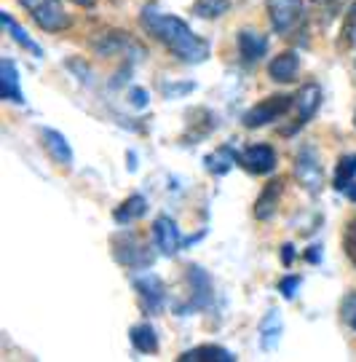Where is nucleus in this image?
<instances>
[{"label":"nucleus","mask_w":356,"mask_h":362,"mask_svg":"<svg viewBox=\"0 0 356 362\" xmlns=\"http://www.w3.org/2000/svg\"><path fill=\"white\" fill-rule=\"evenodd\" d=\"M297 67H300L297 54L281 52L279 57H273V59H271V65H268V76H271V81H276V83H290V81H295V76H297Z\"/></svg>","instance_id":"16"},{"label":"nucleus","mask_w":356,"mask_h":362,"mask_svg":"<svg viewBox=\"0 0 356 362\" xmlns=\"http://www.w3.org/2000/svg\"><path fill=\"white\" fill-rule=\"evenodd\" d=\"M239 156L233 148H228V145H222V148H217L215 153H209L206 158H203V164H206V169L212 172V175H225V172H230V167L239 161Z\"/></svg>","instance_id":"24"},{"label":"nucleus","mask_w":356,"mask_h":362,"mask_svg":"<svg viewBox=\"0 0 356 362\" xmlns=\"http://www.w3.org/2000/svg\"><path fill=\"white\" fill-rule=\"evenodd\" d=\"M153 236H155V247L164 252V255H177L182 245H188V239H182L177 223L169 218V215H161L153 223Z\"/></svg>","instance_id":"9"},{"label":"nucleus","mask_w":356,"mask_h":362,"mask_svg":"<svg viewBox=\"0 0 356 362\" xmlns=\"http://www.w3.org/2000/svg\"><path fill=\"white\" fill-rule=\"evenodd\" d=\"M281 330H284V325H281L279 311L271 309L266 317H263V322H260V344H263V349L273 351L276 346H279Z\"/></svg>","instance_id":"20"},{"label":"nucleus","mask_w":356,"mask_h":362,"mask_svg":"<svg viewBox=\"0 0 356 362\" xmlns=\"http://www.w3.org/2000/svg\"><path fill=\"white\" fill-rule=\"evenodd\" d=\"M281 188H284V182L281 180H271L263 188V194L257 196V202H254V218L257 220H268L276 207H279V196H281Z\"/></svg>","instance_id":"19"},{"label":"nucleus","mask_w":356,"mask_h":362,"mask_svg":"<svg viewBox=\"0 0 356 362\" xmlns=\"http://www.w3.org/2000/svg\"><path fill=\"white\" fill-rule=\"evenodd\" d=\"M340 314H343L345 325H348L351 330H356V293H351V296L343 300V306H340Z\"/></svg>","instance_id":"27"},{"label":"nucleus","mask_w":356,"mask_h":362,"mask_svg":"<svg viewBox=\"0 0 356 362\" xmlns=\"http://www.w3.org/2000/svg\"><path fill=\"white\" fill-rule=\"evenodd\" d=\"M113 255L126 269H150L155 255L150 245L140 239L134 231H121L113 236Z\"/></svg>","instance_id":"2"},{"label":"nucleus","mask_w":356,"mask_h":362,"mask_svg":"<svg viewBox=\"0 0 356 362\" xmlns=\"http://www.w3.org/2000/svg\"><path fill=\"white\" fill-rule=\"evenodd\" d=\"M319 105H321V89H319L316 83H308V86H303V89L297 91V94H295V105H292L295 121H292V127L287 129V134L303 129L305 124L316 116Z\"/></svg>","instance_id":"8"},{"label":"nucleus","mask_w":356,"mask_h":362,"mask_svg":"<svg viewBox=\"0 0 356 362\" xmlns=\"http://www.w3.org/2000/svg\"><path fill=\"white\" fill-rule=\"evenodd\" d=\"M134 290H137V298H140L142 309L148 314H158L166 303V287L161 282V276L155 274H142L134 279Z\"/></svg>","instance_id":"7"},{"label":"nucleus","mask_w":356,"mask_h":362,"mask_svg":"<svg viewBox=\"0 0 356 362\" xmlns=\"http://www.w3.org/2000/svg\"><path fill=\"white\" fill-rule=\"evenodd\" d=\"M305 258L311 260V263H316V260H319V247H311V252H308Z\"/></svg>","instance_id":"33"},{"label":"nucleus","mask_w":356,"mask_h":362,"mask_svg":"<svg viewBox=\"0 0 356 362\" xmlns=\"http://www.w3.org/2000/svg\"><path fill=\"white\" fill-rule=\"evenodd\" d=\"M354 127H356V116H354Z\"/></svg>","instance_id":"35"},{"label":"nucleus","mask_w":356,"mask_h":362,"mask_svg":"<svg viewBox=\"0 0 356 362\" xmlns=\"http://www.w3.org/2000/svg\"><path fill=\"white\" fill-rule=\"evenodd\" d=\"M188 285H191V300L185 311L206 309L212 300V279L201 266H188Z\"/></svg>","instance_id":"11"},{"label":"nucleus","mask_w":356,"mask_h":362,"mask_svg":"<svg viewBox=\"0 0 356 362\" xmlns=\"http://www.w3.org/2000/svg\"><path fill=\"white\" fill-rule=\"evenodd\" d=\"M145 212H148V199H145V196H129L126 202L113 212V218H115V223L129 226V223L140 220Z\"/></svg>","instance_id":"22"},{"label":"nucleus","mask_w":356,"mask_h":362,"mask_svg":"<svg viewBox=\"0 0 356 362\" xmlns=\"http://www.w3.org/2000/svg\"><path fill=\"white\" fill-rule=\"evenodd\" d=\"M140 25L166 52L174 54L179 62L201 65L209 59V43L201 35H196L188 27V22H182L174 13L161 11L158 6H145L140 11Z\"/></svg>","instance_id":"1"},{"label":"nucleus","mask_w":356,"mask_h":362,"mask_svg":"<svg viewBox=\"0 0 356 362\" xmlns=\"http://www.w3.org/2000/svg\"><path fill=\"white\" fill-rule=\"evenodd\" d=\"M94 52L100 57H118V54H129V52H137L142 57V46L134 43L129 38L126 33H102L100 38H94Z\"/></svg>","instance_id":"12"},{"label":"nucleus","mask_w":356,"mask_h":362,"mask_svg":"<svg viewBox=\"0 0 356 362\" xmlns=\"http://www.w3.org/2000/svg\"><path fill=\"white\" fill-rule=\"evenodd\" d=\"M345 35H354L356 33V3L348 8V13H345V27H343Z\"/></svg>","instance_id":"30"},{"label":"nucleus","mask_w":356,"mask_h":362,"mask_svg":"<svg viewBox=\"0 0 356 362\" xmlns=\"http://www.w3.org/2000/svg\"><path fill=\"white\" fill-rule=\"evenodd\" d=\"M19 6L46 33H64L67 27L73 25V16L64 11V6L59 0H19Z\"/></svg>","instance_id":"3"},{"label":"nucleus","mask_w":356,"mask_h":362,"mask_svg":"<svg viewBox=\"0 0 356 362\" xmlns=\"http://www.w3.org/2000/svg\"><path fill=\"white\" fill-rule=\"evenodd\" d=\"M0 97L16 105L25 103V91H22V83H19V70L13 65V59L0 62Z\"/></svg>","instance_id":"14"},{"label":"nucleus","mask_w":356,"mask_h":362,"mask_svg":"<svg viewBox=\"0 0 356 362\" xmlns=\"http://www.w3.org/2000/svg\"><path fill=\"white\" fill-rule=\"evenodd\" d=\"M177 360L179 362H236V357H233L228 349H222V346L203 344V346H196V349L182 351Z\"/></svg>","instance_id":"18"},{"label":"nucleus","mask_w":356,"mask_h":362,"mask_svg":"<svg viewBox=\"0 0 356 362\" xmlns=\"http://www.w3.org/2000/svg\"><path fill=\"white\" fill-rule=\"evenodd\" d=\"M292 250H295L292 245H284V247H281V260H284V266H292V258H295Z\"/></svg>","instance_id":"32"},{"label":"nucleus","mask_w":356,"mask_h":362,"mask_svg":"<svg viewBox=\"0 0 356 362\" xmlns=\"http://www.w3.org/2000/svg\"><path fill=\"white\" fill-rule=\"evenodd\" d=\"M239 164L252 175H271L276 169V151L271 145H249L239 156Z\"/></svg>","instance_id":"10"},{"label":"nucleus","mask_w":356,"mask_h":362,"mask_svg":"<svg viewBox=\"0 0 356 362\" xmlns=\"http://www.w3.org/2000/svg\"><path fill=\"white\" fill-rule=\"evenodd\" d=\"M230 11V0H196L193 13L198 19H220L222 13Z\"/></svg>","instance_id":"25"},{"label":"nucleus","mask_w":356,"mask_h":362,"mask_svg":"<svg viewBox=\"0 0 356 362\" xmlns=\"http://www.w3.org/2000/svg\"><path fill=\"white\" fill-rule=\"evenodd\" d=\"M295 105V97L290 94H273V97H266L257 105H252L247 113H244V127L247 129H260V127H268L273 121H279L284 113H290V107Z\"/></svg>","instance_id":"4"},{"label":"nucleus","mask_w":356,"mask_h":362,"mask_svg":"<svg viewBox=\"0 0 356 362\" xmlns=\"http://www.w3.org/2000/svg\"><path fill=\"white\" fill-rule=\"evenodd\" d=\"M0 22H3V27H6V33H8V35H11V38L16 40V43H19V46H22L25 52H30L32 57H35V59H43V49H40L38 43H35V40L27 35L25 27H19L16 22H13L11 13H8V11H0Z\"/></svg>","instance_id":"21"},{"label":"nucleus","mask_w":356,"mask_h":362,"mask_svg":"<svg viewBox=\"0 0 356 362\" xmlns=\"http://www.w3.org/2000/svg\"><path fill=\"white\" fill-rule=\"evenodd\" d=\"M297 290H300V276H284V279H281L279 282V293L284 298H295V293H297Z\"/></svg>","instance_id":"29"},{"label":"nucleus","mask_w":356,"mask_h":362,"mask_svg":"<svg viewBox=\"0 0 356 362\" xmlns=\"http://www.w3.org/2000/svg\"><path fill=\"white\" fill-rule=\"evenodd\" d=\"M239 54H242V59L247 65L260 62L268 54V38L254 33V30H242L239 33Z\"/></svg>","instance_id":"15"},{"label":"nucleus","mask_w":356,"mask_h":362,"mask_svg":"<svg viewBox=\"0 0 356 362\" xmlns=\"http://www.w3.org/2000/svg\"><path fill=\"white\" fill-rule=\"evenodd\" d=\"M295 177L300 180L308 194L316 196L324 185V167H321V158H319L316 148L314 145H303L297 156H295Z\"/></svg>","instance_id":"6"},{"label":"nucleus","mask_w":356,"mask_h":362,"mask_svg":"<svg viewBox=\"0 0 356 362\" xmlns=\"http://www.w3.org/2000/svg\"><path fill=\"white\" fill-rule=\"evenodd\" d=\"M268 19L273 33L279 35H292L305 19V3L303 0H268Z\"/></svg>","instance_id":"5"},{"label":"nucleus","mask_w":356,"mask_h":362,"mask_svg":"<svg viewBox=\"0 0 356 362\" xmlns=\"http://www.w3.org/2000/svg\"><path fill=\"white\" fill-rule=\"evenodd\" d=\"M129 338H131L134 349L140 351V354H155L158 351V336H155V330H153L150 325H134L129 330Z\"/></svg>","instance_id":"23"},{"label":"nucleus","mask_w":356,"mask_h":362,"mask_svg":"<svg viewBox=\"0 0 356 362\" xmlns=\"http://www.w3.org/2000/svg\"><path fill=\"white\" fill-rule=\"evenodd\" d=\"M196 89V83L188 81V83H164L161 91H164V97H182V94H188V91Z\"/></svg>","instance_id":"28"},{"label":"nucleus","mask_w":356,"mask_h":362,"mask_svg":"<svg viewBox=\"0 0 356 362\" xmlns=\"http://www.w3.org/2000/svg\"><path fill=\"white\" fill-rule=\"evenodd\" d=\"M40 140H43V148H46V153L51 156V161L54 164H59V167L70 169L73 167V148L67 143V137H64L62 132L57 129H40Z\"/></svg>","instance_id":"13"},{"label":"nucleus","mask_w":356,"mask_h":362,"mask_svg":"<svg viewBox=\"0 0 356 362\" xmlns=\"http://www.w3.org/2000/svg\"><path fill=\"white\" fill-rule=\"evenodd\" d=\"M335 191L356 199V153H345L335 169Z\"/></svg>","instance_id":"17"},{"label":"nucleus","mask_w":356,"mask_h":362,"mask_svg":"<svg viewBox=\"0 0 356 362\" xmlns=\"http://www.w3.org/2000/svg\"><path fill=\"white\" fill-rule=\"evenodd\" d=\"M343 250H345V255H348V260H351V266L356 269V218L348 220V226H345Z\"/></svg>","instance_id":"26"},{"label":"nucleus","mask_w":356,"mask_h":362,"mask_svg":"<svg viewBox=\"0 0 356 362\" xmlns=\"http://www.w3.org/2000/svg\"><path fill=\"white\" fill-rule=\"evenodd\" d=\"M319 3H327L330 8H338V6H340V0H319Z\"/></svg>","instance_id":"34"},{"label":"nucleus","mask_w":356,"mask_h":362,"mask_svg":"<svg viewBox=\"0 0 356 362\" xmlns=\"http://www.w3.org/2000/svg\"><path fill=\"white\" fill-rule=\"evenodd\" d=\"M131 105H134V107H145V105H148V94L142 89H131Z\"/></svg>","instance_id":"31"}]
</instances>
